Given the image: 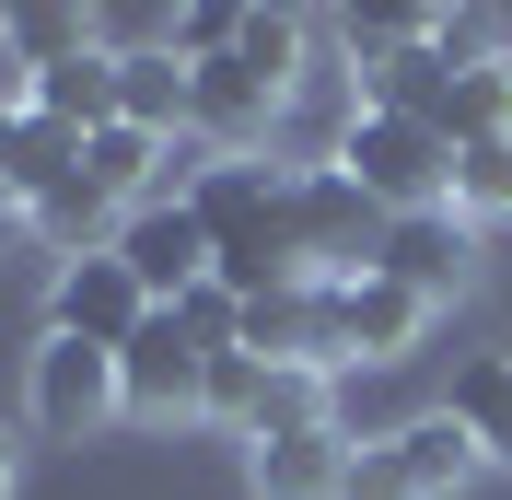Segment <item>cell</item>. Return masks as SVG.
<instances>
[{
    "instance_id": "2",
    "label": "cell",
    "mask_w": 512,
    "mask_h": 500,
    "mask_svg": "<svg viewBox=\"0 0 512 500\" xmlns=\"http://www.w3.org/2000/svg\"><path fill=\"white\" fill-rule=\"evenodd\" d=\"M478 466H489V454L466 442V419L431 407V419H396V431H373L350 454V500H454Z\"/></svg>"
},
{
    "instance_id": "6",
    "label": "cell",
    "mask_w": 512,
    "mask_h": 500,
    "mask_svg": "<svg viewBox=\"0 0 512 500\" xmlns=\"http://www.w3.org/2000/svg\"><path fill=\"white\" fill-rule=\"evenodd\" d=\"M152 291L128 280V256L105 245V256H70L59 280H47V338H94V349H128L140 326H152Z\"/></svg>"
},
{
    "instance_id": "7",
    "label": "cell",
    "mask_w": 512,
    "mask_h": 500,
    "mask_svg": "<svg viewBox=\"0 0 512 500\" xmlns=\"http://www.w3.org/2000/svg\"><path fill=\"white\" fill-rule=\"evenodd\" d=\"M117 256H128V280L152 291V303H187V291L210 280V221H198L187 198H152V210L117 221Z\"/></svg>"
},
{
    "instance_id": "11",
    "label": "cell",
    "mask_w": 512,
    "mask_h": 500,
    "mask_svg": "<svg viewBox=\"0 0 512 500\" xmlns=\"http://www.w3.org/2000/svg\"><path fill=\"white\" fill-rule=\"evenodd\" d=\"M163 163H175V140H152V128H128V117H105L94 140H82V187L117 198V210H152V198H163Z\"/></svg>"
},
{
    "instance_id": "17",
    "label": "cell",
    "mask_w": 512,
    "mask_h": 500,
    "mask_svg": "<svg viewBox=\"0 0 512 500\" xmlns=\"http://www.w3.org/2000/svg\"><path fill=\"white\" fill-rule=\"evenodd\" d=\"M443 210L466 221V233H501L512 221V140H454V187Z\"/></svg>"
},
{
    "instance_id": "22",
    "label": "cell",
    "mask_w": 512,
    "mask_h": 500,
    "mask_svg": "<svg viewBox=\"0 0 512 500\" xmlns=\"http://www.w3.org/2000/svg\"><path fill=\"white\" fill-rule=\"evenodd\" d=\"M431 59L443 70H489L501 59V12H431Z\"/></svg>"
},
{
    "instance_id": "18",
    "label": "cell",
    "mask_w": 512,
    "mask_h": 500,
    "mask_svg": "<svg viewBox=\"0 0 512 500\" xmlns=\"http://www.w3.org/2000/svg\"><path fill=\"white\" fill-rule=\"evenodd\" d=\"M82 175V128H59V117H12V198H47V187H70Z\"/></svg>"
},
{
    "instance_id": "19",
    "label": "cell",
    "mask_w": 512,
    "mask_h": 500,
    "mask_svg": "<svg viewBox=\"0 0 512 500\" xmlns=\"http://www.w3.org/2000/svg\"><path fill=\"white\" fill-rule=\"evenodd\" d=\"M256 407H268V361H256V349H222L210 384H198V419L233 431V442H256Z\"/></svg>"
},
{
    "instance_id": "20",
    "label": "cell",
    "mask_w": 512,
    "mask_h": 500,
    "mask_svg": "<svg viewBox=\"0 0 512 500\" xmlns=\"http://www.w3.org/2000/svg\"><path fill=\"white\" fill-rule=\"evenodd\" d=\"M443 140H512V59H489V70H454Z\"/></svg>"
},
{
    "instance_id": "10",
    "label": "cell",
    "mask_w": 512,
    "mask_h": 500,
    "mask_svg": "<svg viewBox=\"0 0 512 500\" xmlns=\"http://www.w3.org/2000/svg\"><path fill=\"white\" fill-rule=\"evenodd\" d=\"M373 268H384V280H408L419 303H454V291L478 280V233H466L454 210H431V221H384Z\"/></svg>"
},
{
    "instance_id": "12",
    "label": "cell",
    "mask_w": 512,
    "mask_h": 500,
    "mask_svg": "<svg viewBox=\"0 0 512 500\" xmlns=\"http://www.w3.org/2000/svg\"><path fill=\"white\" fill-rule=\"evenodd\" d=\"M419 326H431V303H419L408 280H384V268L350 280V361H408Z\"/></svg>"
},
{
    "instance_id": "4",
    "label": "cell",
    "mask_w": 512,
    "mask_h": 500,
    "mask_svg": "<svg viewBox=\"0 0 512 500\" xmlns=\"http://www.w3.org/2000/svg\"><path fill=\"white\" fill-rule=\"evenodd\" d=\"M291 245H303V280H361L384 245V210L338 163H291Z\"/></svg>"
},
{
    "instance_id": "9",
    "label": "cell",
    "mask_w": 512,
    "mask_h": 500,
    "mask_svg": "<svg viewBox=\"0 0 512 500\" xmlns=\"http://www.w3.org/2000/svg\"><path fill=\"white\" fill-rule=\"evenodd\" d=\"M350 454L361 442L326 419V431H268V442H245V477H256V500H350Z\"/></svg>"
},
{
    "instance_id": "23",
    "label": "cell",
    "mask_w": 512,
    "mask_h": 500,
    "mask_svg": "<svg viewBox=\"0 0 512 500\" xmlns=\"http://www.w3.org/2000/svg\"><path fill=\"white\" fill-rule=\"evenodd\" d=\"M12 477H24V442H12V431H0V500H12Z\"/></svg>"
},
{
    "instance_id": "13",
    "label": "cell",
    "mask_w": 512,
    "mask_h": 500,
    "mask_svg": "<svg viewBox=\"0 0 512 500\" xmlns=\"http://www.w3.org/2000/svg\"><path fill=\"white\" fill-rule=\"evenodd\" d=\"M303 47H315V24H303V12H245V35H233V70H245L268 105H291L303 82H315V70H303Z\"/></svg>"
},
{
    "instance_id": "14",
    "label": "cell",
    "mask_w": 512,
    "mask_h": 500,
    "mask_svg": "<svg viewBox=\"0 0 512 500\" xmlns=\"http://www.w3.org/2000/svg\"><path fill=\"white\" fill-rule=\"evenodd\" d=\"M24 117H59V128H82V140H94V128L117 117V59H105V47H82V59H59V70H35V94H24Z\"/></svg>"
},
{
    "instance_id": "1",
    "label": "cell",
    "mask_w": 512,
    "mask_h": 500,
    "mask_svg": "<svg viewBox=\"0 0 512 500\" xmlns=\"http://www.w3.org/2000/svg\"><path fill=\"white\" fill-rule=\"evenodd\" d=\"M326 163H338V175H350L384 221H431V210H443V187H454V140H443V128L373 117V105H350V117H338Z\"/></svg>"
},
{
    "instance_id": "15",
    "label": "cell",
    "mask_w": 512,
    "mask_h": 500,
    "mask_svg": "<svg viewBox=\"0 0 512 500\" xmlns=\"http://www.w3.org/2000/svg\"><path fill=\"white\" fill-rule=\"evenodd\" d=\"M454 419H466V442H478L489 466H512V349L454 361Z\"/></svg>"
},
{
    "instance_id": "16",
    "label": "cell",
    "mask_w": 512,
    "mask_h": 500,
    "mask_svg": "<svg viewBox=\"0 0 512 500\" xmlns=\"http://www.w3.org/2000/svg\"><path fill=\"white\" fill-rule=\"evenodd\" d=\"M117 117L152 128V140H187V59L152 47V59H117Z\"/></svg>"
},
{
    "instance_id": "3",
    "label": "cell",
    "mask_w": 512,
    "mask_h": 500,
    "mask_svg": "<svg viewBox=\"0 0 512 500\" xmlns=\"http://www.w3.org/2000/svg\"><path fill=\"white\" fill-rule=\"evenodd\" d=\"M117 407H128L117 349H94V338H35V361H24V419H35L47 442H94Z\"/></svg>"
},
{
    "instance_id": "5",
    "label": "cell",
    "mask_w": 512,
    "mask_h": 500,
    "mask_svg": "<svg viewBox=\"0 0 512 500\" xmlns=\"http://www.w3.org/2000/svg\"><path fill=\"white\" fill-rule=\"evenodd\" d=\"M245 349L268 373H350V280H291L245 303Z\"/></svg>"
},
{
    "instance_id": "8",
    "label": "cell",
    "mask_w": 512,
    "mask_h": 500,
    "mask_svg": "<svg viewBox=\"0 0 512 500\" xmlns=\"http://www.w3.org/2000/svg\"><path fill=\"white\" fill-rule=\"evenodd\" d=\"M117 384H128V419H198V384H210V349L175 326V314H152L140 338L117 349Z\"/></svg>"
},
{
    "instance_id": "21",
    "label": "cell",
    "mask_w": 512,
    "mask_h": 500,
    "mask_svg": "<svg viewBox=\"0 0 512 500\" xmlns=\"http://www.w3.org/2000/svg\"><path fill=\"white\" fill-rule=\"evenodd\" d=\"M0 47H12L24 70H59V59L94 47V12H0Z\"/></svg>"
}]
</instances>
